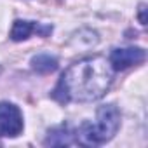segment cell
Returning <instances> with one entry per match:
<instances>
[{
  "mask_svg": "<svg viewBox=\"0 0 148 148\" xmlns=\"http://www.w3.org/2000/svg\"><path fill=\"white\" fill-rule=\"evenodd\" d=\"M113 68L101 56H92L71 64L54 89V98L61 103H89L99 99L112 84Z\"/></svg>",
  "mask_w": 148,
  "mask_h": 148,
  "instance_id": "6da1fadb",
  "label": "cell"
},
{
  "mask_svg": "<svg viewBox=\"0 0 148 148\" xmlns=\"http://www.w3.org/2000/svg\"><path fill=\"white\" fill-rule=\"evenodd\" d=\"M120 125V112L115 105H103L94 122H84L77 131V143L82 145H103L115 136Z\"/></svg>",
  "mask_w": 148,
  "mask_h": 148,
  "instance_id": "7a4b0ae2",
  "label": "cell"
},
{
  "mask_svg": "<svg viewBox=\"0 0 148 148\" xmlns=\"http://www.w3.org/2000/svg\"><path fill=\"white\" fill-rule=\"evenodd\" d=\"M23 131V115L19 108L12 103H0V136L16 138Z\"/></svg>",
  "mask_w": 148,
  "mask_h": 148,
  "instance_id": "3957f363",
  "label": "cell"
},
{
  "mask_svg": "<svg viewBox=\"0 0 148 148\" xmlns=\"http://www.w3.org/2000/svg\"><path fill=\"white\" fill-rule=\"evenodd\" d=\"M110 64L115 71L131 68L145 61V51L139 47H127V49H113L110 54Z\"/></svg>",
  "mask_w": 148,
  "mask_h": 148,
  "instance_id": "277c9868",
  "label": "cell"
},
{
  "mask_svg": "<svg viewBox=\"0 0 148 148\" xmlns=\"http://www.w3.org/2000/svg\"><path fill=\"white\" fill-rule=\"evenodd\" d=\"M52 32V26H42L38 23H33V21H14L12 25V30H11V38L14 42H19V40H26L32 33H38L42 37L49 35Z\"/></svg>",
  "mask_w": 148,
  "mask_h": 148,
  "instance_id": "5b68a950",
  "label": "cell"
},
{
  "mask_svg": "<svg viewBox=\"0 0 148 148\" xmlns=\"http://www.w3.org/2000/svg\"><path fill=\"white\" fill-rule=\"evenodd\" d=\"M75 143H77V139H73V132L68 127H58V129L51 131L45 139V145H58V146L75 145Z\"/></svg>",
  "mask_w": 148,
  "mask_h": 148,
  "instance_id": "8992f818",
  "label": "cell"
},
{
  "mask_svg": "<svg viewBox=\"0 0 148 148\" xmlns=\"http://www.w3.org/2000/svg\"><path fill=\"white\" fill-rule=\"evenodd\" d=\"M32 66L38 73H51L58 68V59L49 54H38L32 59Z\"/></svg>",
  "mask_w": 148,
  "mask_h": 148,
  "instance_id": "52a82bcc",
  "label": "cell"
},
{
  "mask_svg": "<svg viewBox=\"0 0 148 148\" xmlns=\"http://www.w3.org/2000/svg\"><path fill=\"white\" fill-rule=\"evenodd\" d=\"M139 19H141V23H143V25L146 23V18H145V5H141V7H139Z\"/></svg>",
  "mask_w": 148,
  "mask_h": 148,
  "instance_id": "ba28073f",
  "label": "cell"
}]
</instances>
